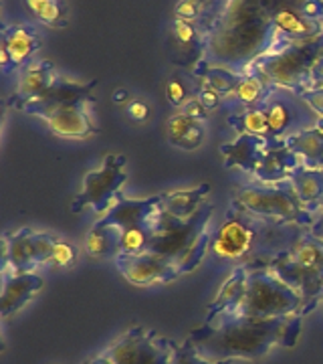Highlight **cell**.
I'll return each instance as SVG.
<instances>
[{
    "label": "cell",
    "instance_id": "obj_1",
    "mask_svg": "<svg viewBox=\"0 0 323 364\" xmlns=\"http://www.w3.org/2000/svg\"><path fill=\"white\" fill-rule=\"evenodd\" d=\"M204 59L246 75L258 59L323 35V0H208Z\"/></svg>",
    "mask_w": 323,
    "mask_h": 364
},
{
    "label": "cell",
    "instance_id": "obj_2",
    "mask_svg": "<svg viewBox=\"0 0 323 364\" xmlns=\"http://www.w3.org/2000/svg\"><path fill=\"white\" fill-rule=\"evenodd\" d=\"M301 316L289 318H248L229 314L214 324H204L190 332L188 338L200 354L212 360H257L275 346L293 348L301 334Z\"/></svg>",
    "mask_w": 323,
    "mask_h": 364
},
{
    "label": "cell",
    "instance_id": "obj_3",
    "mask_svg": "<svg viewBox=\"0 0 323 364\" xmlns=\"http://www.w3.org/2000/svg\"><path fill=\"white\" fill-rule=\"evenodd\" d=\"M273 272L283 279L287 286L297 289L303 298L301 316L311 314L323 299V241L311 231L293 251L279 255L271 261Z\"/></svg>",
    "mask_w": 323,
    "mask_h": 364
},
{
    "label": "cell",
    "instance_id": "obj_4",
    "mask_svg": "<svg viewBox=\"0 0 323 364\" xmlns=\"http://www.w3.org/2000/svg\"><path fill=\"white\" fill-rule=\"evenodd\" d=\"M303 298L297 289L287 286L271 267L248 269V284L239 316L248 318H289L301 316ZM303 318V316H301Z\"/></svg>",
    "mask_w": 323,
    "mask_h": 364
},
{
    "label": "cell",
    "instance_id": "obj_5",
    "mask_svg": "<svg viewBox=\"0 0 323 364\" xmlns=\"http://www.w3.org/2000/svg\"><path fill=\"white\" fill-rule=\"evenodd\" d=\"M233 200H236L253 217L265 221L297 223L303 227L313 225V213L301 205L291 181L271 184V186H258V184L241 186L234 191Z\"/></svg>",
    "mask_w": 323,
    "mask_h": 364
},
{
    "label": "cell",
    "instance_id": "obj_6",
    "mask_svg": "<svg viewBox=\"0 0 323 364\" xmlns=\"http://www.w3.org/2000/svg\"><path fill=\"white\" fill-rule=\"evenodd\" d=\"M323 55V35L305 43L287 45L281 51H275L258 59L255 67L261 69L275 85L287 87L295 93H305L310 90V75L313 65ZM253 67V69H255Z\"/></svg>",
    "mask_w": 323,
    "mask_h": 364
},
{
    "label": "cell",
    "instance_id": "obj_7",
    "mask_svg": "<svg viewBox=\"0 0 323 364\" xmlns=\"http://www.w3.org/2000/svg\"><path fill=\"white\" fill-rule=\"evenodd\" d=\"M126 162L128 160L124 154H105L104 166L99 170H91L83 176V186L73 198L71 213L79 215L89 207L97 215H107L116 207L124 198L121 191L128 182Z\"/></svg>",
    "mask_w": 323,
    "mask_h": 364
},
{
    "label": "cell",
    "instance_id": "obj_8",
    "mask_svg": "<svg viewBox=\"0 0 323 364\" xmlns=\"http://www.w3.org/2000/svg\"><path fill=\"white\" fill-rule=\"evenodd\" d=\"M212 213H214V205L204 203L194 219L178 221L160 208L154 221V239L148 253H155L172 261L182 259L194 247L198 237L208 229Z\"/></svg>",
    "mask_w": 323,
    "mask_h": 364
},
{
    "label": "cell",
    "instance_id": "obj_9",
    "mask_svg": "<svg viewBox=\"0 0 323 364\" xmlns=\"http://www.w3.org/2000/svg\"><path fill=\"white\" fill-rule=\"evenodd\" d=\"M178 344L162 338L154 328L133 326L107 348L105 354L114 364H174Z\"/></svg>",
    "mask_w": 323,
    "mask_h": 364
},
{
    "label": "cell",
    "instance_id": "obj_10",
    "mask_svg": "<svg viewBox=\"0 0 323 364\" xmlns=\"http://www.w3.org/2000/svg\"><path fill=\"white\" fill-rule=\"evenodd\" d=\"M263 109L269 117L273 140H287L295 134L315 128L319 122V116L299 93L279 85H275L271 95L263 104Z\"/></svg>",
    "mask_w": 323,
    "mask_h": 364
},
{
    "label": "cell",
    "instance_id": "obj_11",
    "mask_svg": "<svg viewBox=\"0 0 323 364\" xmlns=\"http://www.w3.org/2000/svg\"><path fill=\"white\" fill-rule=\"evenodd\" d=\"M59 235L47 231H33L23 227L16 233L2 235L4 243V272L2 273H33L40 265H49L53 247Z\"/></svg>",
    "mask_w": 323,
    "mask_h": 364
},
{
    "label": "cell",
    "instance_id": "obj_12",
    "mask_svg": "<svg viewBox=\"0 0 323 364\" xmlns=\"http://www.w3.org/2000/svg\"><path fill=\"white\" fill-rule=\"evenodd\" d=\"M257 245V219L236 200L231 203L224 221L212 233V253L226 261L248 259Z\"/></svg>",
    "mask_w": 323,
    "mask_h": 364
},
{
    "label": "cell",
    "instance_id": "obj_13",
    "mask_svg": "<svg viewBox=\"0 0 323 364\" xmlns=\"http://www.w3.org/2000/svg\"><path fill=\"white\" fill-rule=\"evenodd\" d=\"M21 112L45 119L49 130L59 138L83 140L99 132L97 124L91 117V104L43 105L37 102H28L23 105Z\"/></svg>",
    "mask_w": 323,
    "mask_h": 364
},
{
    "label": "cell",
    "instance_id": "obj_14",
    "mask_svg": "<svg viewBox=\"0 0 323 364\" xmlns=\"http://www.w3.org/2000/svg\"><path fill=\"white\" fill-rule=\"evenodd\" d=\"M255 219H257V245L245 263L248 269L269 267L273 259L293 251L299 241L310 233V227H303L297 223L265 221L258 217Z\"/></svg>",
    "mask_w": 323,
    "mask_h": 364
},
{
    "label": "cell",
    "instance_id": "obj_15",
    "mask_svg": "<svg viewBox=\"0 0 323 364\" xmlns=\"http://www.w3.org/2000/svg\"><path fill=\"white\" fill-rule=\"evenodd\" d=\"M117 272L131 286H155V284H170L182 275L176 261L155 255V253H142V255H124L119 253L116 259Z\"/></svg>",
    "mask_w": 323,
    "mask_h": 364
},
{
    "label": "cell",
    "instance_id": "obj_16",
    "mask_svg": "<svg viewBox=\"0 0 323 364\" xmlns=\"http://www.w3.org/2000/svg\"><path fill=\"white\" fill-rule=\"evenodd\" d=\"M168 47L172 61L192 73L204 61V37L202 31L192 21L174 16L170 23Z\"/></svg>",
    "mask_w": 323,
    "mask_h": 364
},
{
    "label": "cell",
    "instance_id": "obj_17",
    "mask_svg": "<svg viewBox=\"0 0 323 364\" xmlns=\"http://www.w3.org/2000/svg\"><path fill=\"white\" fill-rule=\"evenodd\" d=\"M59 73L53 65L51 61H39L35 65H26L21 73H18V79H16V90L11 95V100L6 102V105L11 109H23V105L28 104V102H35V100H40L53 83L57 81Z\"/></svg>",
    "mask_w": 323,
    "mask_h": 364
},
{
    "label": "cell",
    "instance_id": "obj_18",
    "mask_svg": "<svg viewBox=\"0 0 323 364\" xmlns=\"http://www.w3.org/2000/svg\"><path fill=\"white\" fill-rule=\"evenodd\" d=\"M160 205H162V195L148 196V198H121L116 207L97 223L117 227L119 231L128 227H138V225H154Z\"/></svg>",
    "mask_w": 323,
    "mask_h": 364
},
{
    "label": "cell",
    "instance_id": "obj_19",
    "mask_svg": "<svg viewBox=\"0 0 323 364\" xmlns=\"http://www.w3.org/2000/svg\"><path fill=\"white\" fill-rule=\"evenodd\" d=\"M4 284L0 294V314L2 318H11L16 312H21L26 304L33 299L35 294H39L45 282L39 273H2Z\"/></svg>",
    "mask_w": 323,
    "mask_h": 364
},
{
    "label": "cell",
    "instance_id": "obj_20",
    "mask_svg": "<svg viewBox=\"0 0 323 364\" xmlns=\"http://www.w3.org/2000/svg\"><path fill=\"white\" fill-rule=\"evenodd\" d=\"M299 164L301 158L285 144V140H271L265 142V154L258 162L255 176L265 184H279L289 181Z\"/></svg>",
    "mask_w": 323,
    "mask_h": 364
},
{
    "label": "cell",
    "instance_id": "obj_21",
    "mask_svg": "<svg viewBox=\"0 0 323 364\" xmlns=\"http://www.w3.org/2000/svg\"><path fill=\"white\" fill-rule=\"evenodd\" d=\"M246 284H248V267L243 263V265L234 267L233 273L226 277V282L220 286L214 301L207 308L204 324H214L222 316L239 312V308L245 301Z\"/></svg>",
    "mask_w": 323,
    "mask_h": 364
},
{
    "label": "cell",
    "instance_id": "obj_22",
    "mask_svg": "<svg viewBox=\"0 0 323 364\" xmlns=\"http://www.w3.org/2000/svg\"><path fill=\"white\" fill-rule=\"evenodd\" d=\"M0 47H4L11 55L16 69H25L33 55L43 47V39L37 28L31 25H11L2 26V41Z\"/></svg>",
    "mask_w": 323,
    "mask_h": 364
},
{
    "label": "cell",
    "instance_id": "obj_23",
    "mask_svg": "<svg viewBox=\"0 0 323 364\" xmlns=\"http://www.w3.org/2000/svg\"><path fill=\"white\" fill-rule=\"evenodd\" d=\"M219 150L224 156V168H243L255 174L265 154V140L248 134H236L234 142L220 144Z\"/></svg>",
    "mask_w": 323,
    "mask_h": 364
},
{
    "label": "cell",
    "instance_id": "obj_24",
    "mask_svg": "<svg viewBox=\"0 0 323 364\" xmlns=\"http://www.w3.org/2000/svg\"><path fill=\"white\" fill-rule=\"evenodd\" d=\"M208 193H210V184H207V182H202L194 188H186V191L164 193L160 208L178 221H190L196 217L200 207L207 203L204 198H207Z\"/></svg>",
    "mask_w": 323,
    "mask_h": 364
},
{
    "label": "cell",
    "instance_id": "obj_25",
    "mask_svg": "<svg viewBox=\"0 0 323 364\" xmlns=\"http://www.w3.org/2000/svg\"><path fill=\"white\" fill-rule=\"evenodd\" d=\"M97 85V81L89 83H77V81H69L65 77H57L49 91L40 97L35 100L37 104L43 105H75V104H93V87Z\"/></svg>",
    "mask_w": 323,
    "mask_h": 364
},
{
    "label": "cell",
    "instance_id": "obj_26",
    "mask_svg": "<svg viewBox=\"0 0 323 364\" xmlns=\"http://www.w3.org/2000/svg\"><path fill=\"white\" fill-rule=\"evenodd\" d=\"M291 184L297 193L301 205L310 213L323 207V168H307L303 162L291 174Z\"/></svg>",
    "mask_w": 323,
    "mask_h": 364
},
{
    "label": "cell",
    "instance_id": "obj_27",
    "mask_svg": "<svg viewBox=\"0 0 323 364\" xmlns=\"http://www.w3.org/2000/svg\"><path fill=\"white\" fill-rule=\"evenodd\" d=\"M83 251L91 259H116L121 253V231L117 227L95 223L83 239Z\"/></svg>",
    "mask_w": 323,
    "mask_h": 364
},
{
    "label": "cell",
    "instance_id": "obj_28",
    "mask_svg": "<svg viewBox=\"0 0 323 364\" xmlns=\"http://www.w3.org/2000/svg\"><path fill=\"white\" fill-rule=\"evenodd\" d=\"M273 90H275V83L261 69L255 67L243 77L241 85L234 91L233 100L239 105H243V109H251V107L265 104Z\"/></svg>",
    "mask_w": 323,
    "mask_h": 364
},
{
    "label": "cell",
    "instance_id": "obj_29",
    "mask_svg": "<svg viewBox=\"0 0 323 364\" xmlns=\"http://www.w3.org/2000/svg\"><path fill=\"white\" fill-rule=\"evenodd\" d=\"M166 132H168L170 144L180 148V150H188L190 152V150L200 148L202 142H204V128H202V124L192 119V117L184 116L180 109L174 116H170Z\"/></svg>",
    "mask_w": 323,
    "mask_h": 364
},
{
    "label": "cell",
    "instance_id": "obj_30",
    "mask_svg": "<svg viewBox=\"0 0 323 364\" xmlns=\"http://www.w3.org/2000/svg\"><path fill=\"white\" fill-rule=\"evenodd\" d=\"M285 144L301 158L307 168H323V130L317 126L287 138Z\"/></svg>",
    "mask_w": 323,
    "mask_h": 364
},
{
    "label": "cell",
    "instance_id": "obj_31",
    "mask_svg": "<svg viewBox=\"0 0 323 364\" xmlns=\"http://www.w3.org/2000/svg\"><path fill=\"white\" fill-rule=\"evenodd\" d=\"M192 75L196 79H200V81H207L208 85L219 91L224 100L233 97L236 87L241 85V81L245 77V75H239V73H234V71L226 69V67L210 65L207 59L194 69Z\"/></svg>",
    "mask_w": 323,
    "mask_h": 364
},
{
    "label": "cell",
    "instance_id": "obj_32",
    "mask_svg": "<svg viewBox=\"0 0 323 364\" xmlns=\"http://www.w3.org/2000/svg\"><path fill=\"white\" fill-rule=\"evenodd\" d=\"M229 126H231L236 134L257 136V138H263L265 142H271L273 140L269 117L265 114L263 105L251 107V109H243V112H239V114L229 116Z\"/></svg>",
    "mask_w": 323,
    "mask_h": 364
},
{
    "label": "cell",
    "instance_id": "obj_33",
    "mask_svg": "<svg viewBox=\"0 0 323 364\" xmlns=\"http://www.w3.org/2000/svg\"><path fill=\"white\" fill-rule=\"evenodd\" d=\"M26 6L43 25L53 28L67 26V4L63 0H26Z\"/></svg>",
    "mask_w": 323,
    "mask_h": 364
},
{
    "label": "cell",
    "instance_id": "obj_34",
    "mask_svg": "<svg viewBox=\"0 0 323 364\" xmlns=\"http://www.w3.org/2000/svg\"><path fill=\"white\" fill-rule=\"evenodd\" d=\"M154 239V225H138L121 229V253L124 255H142L150 251Z\"/></svg>",
    "mask_w": 323,
    "mask_h": 364
},
{
    "label": "cell",
    "instance_id": "obj_35",
    "mask_svg": "<svg viewBox=\"0 0 323 364\" xmlns=\"http://www.w3.org/2000/svg\"><path fill=\"white\" fill-rule=\"evenodd\" d=\"M174 364H233V360L212 363V360H208V358H204V356L200 354L198 346L194 344L192 340L186 338L180 346H178L176 354H174Z\"/></svg>",
    "mask_w": 323,
    "mask_h": 364
},
{
    "label": "cell",
    "instance_id": "obj_36",
    "mask_svg": "<svg viewBox=\"0 0 323 364\" xmlns=\"http://www.w3.org/2000/svg\"><path fill=\"white\" fill-rule=\"evenodd\" d=\"M77 247L73 243H69V241H65V239L59 237L57 243H55V247H53V255L49 265H53V267H73L77 263Z\"/></svg>",
    "mask_w": 323,
    "mask_h": 364
},
{
    "label": "cell",
    "instance_id": "obj_37",
    "mask_svg": "<svg viewBox=\"0 0 323 364\" xmlns=\"http://www.w3.org/2000/svg\"><path fill=\"white\" fill-rule=\"evenodd\" d=\"M166 97H168V102L172 105H176V107H182V105L186 104L190 97H194L192 91H190V85L186 83V79L182 77V75H172L168 79V83H166Z\"/></svg>",
    "mask_w": 323,
    "mask_h": 364
},
{
    "label": "cell",
    "instance_id": "obj_38",
    "mask_svg": "<svg viewBox=\"0 0 323 364\" xmlns=\"http://www.w3.org/2000/svg\"><path fill=\"white\" fill-rule=\"evenodd\" d=\"M196 97L200 100V104L207 107L208 112H214L217 107H220L222 104V95H220L219 91L214 90V87H210L207 81H200V85H198V93H196Z\"/></svg>",
    "mask_w": 323,
    "mask_h": 364
},
{
    "label": "cell",
    "instance_id": "obj_39",
    "mask_svg": "<svg viewBox=\"0 0 323 364\" xmlns=\"http://www.w3.org/2000/svg\"><path fill=\"white\" fill-rule=\"evenodd\" d=\"M180 112L184 114V116H188V117H192V119H196V122H204V119L208 117V114H210L207 107L200 104V100H198L196 95H194V97H190V100H188L186 104L182 105Z\"/></svg>",
    "mask_w": 323,
    "mask_h": 364
},
{
    "label": "cell",
    "instance_id": "obj_40",
    "mask_svg": "<svg viewBox=\"0 0 323 364\" xmlns=\"http://www.w3.org/2000/svg\"><path fill=\"white\" fill-rule=\"evenodd\" d=\"M301 97L307 102L311 109L317 114L319 117H323V85L322 87H313V90H307L305 93H301Z\"/></svg>",
    "mask_w": 323,
    "mask_h": 364
},
{
    "label": "cell",
    "instance_id": "obj_41",
    "mask_svg": "<svg viewBox=\"0 0 323 364\" xmlns=\"http://www.w3.org/2000/svg\"><path fill=\"white\" fill-rule=\"evenodd\" d=\"M128 114L131 119L143 122L146 117L150 116V107H148V104H143V102H131V104H128Z\"/></svg>",
    "mask_w": 323,
    "mask_h": 364
},
{
    "label": "cell",
    "instance_id": "obj_42",
    "mask_svg": "<svg viewBox=\"0 0 323 364\" xmlns=\"http://www.w3.org/2000/svg\"><path fill=\"white\" fill-rule=\"evenodd\" d=\"M323 85V55L317 59V63L313 65L310 75V90L313 87H322Z\"/></svg>",
    "mask_w": 323,
    "mask_h": 364
},
{
    "label": "cell",
    "instance_id": "obj_43",
    "mask_svg": "<svg viewBox=\"0 0 323 364\" xmlns=\"http://www.w3.org/2000/svg\"><path fill=\"white\" fill-rule=\"evenodd\" d=\"M311 235H315L317 239H322L323 241V215H319L315 221H313V225L310 227Z\"/></svg>",
    "mask_w": 323,
    "mask_h": 364
},
{
    "label": "cell",
    "instance_id": "obj_44",
    "mask_svg": "<svg viewBox=\"0 0 323 364\" xmlns=\"http://www.w3.org/2000/svg\"><path fill=\"white\" fill-rule=\"evenodd\" d=\"M83 364H114V363L109 360V356H107L105 352H102V354H97V356H91V358H87Z\"/></svg>",
    "mask_w": 323,
    "mask_h": 364
},
{
    "label": "cell",
    "instance_id": "obj_45",
    "mask_svg": "<svg viewBox=\"0 0 323 364\" xmlns=\"http://www.w3.org/2000/svg\"><path fill=\"white\" fill-rule=\"evenodd\" d=\"M114 102L116 104H129V93L128 90H117L116 93H114Z\"/></svg>",
    "mask_w": 323,
    "mask_h": 364
},
{
    "label": "cell",
    "instance_id": "obj_46",
    "mask_svg": "<svg viewBox=\"0 0 323 364\" xmlns=\"http://www.w3.org/2000/svg\"><path fill=\"white\" fill-rule=\"evenodd\" d=\"M317 128H319V130H323V117H319V122H317Z\"/></svg>",
    "mask_w": 323,
    "mask_h": 364
},
{
    "label": "cell",
    "instance_id": "obj_47",
    "mask_svg": "<svg viewBox=\"0 0 323 364\" xmlns=\"http://www.w3.org/2000/svg\"><path fill=\"white\" fill-rule=\"evenodd\" d=\"M322 215H323V210H322Z\"/></svg>",
    "mask_w": 323,
    "mask_h": 364
}]
</instances>
